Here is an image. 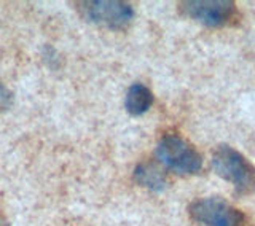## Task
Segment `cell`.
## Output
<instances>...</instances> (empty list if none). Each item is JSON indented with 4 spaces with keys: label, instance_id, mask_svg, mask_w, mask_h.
<instances>
[{
    "label": "cell",
    "instance_id": "1",
    "mask_svg": "<svg viewBox=\"0 0 255 226\" xmlns=\"http://www.w3.org/2000/svg\"><path fill=\"white\" fill-rule=\"evenodd\" d=\"M212 167L219 177L233 185L239 195H251L255 191V167L236 148L230 145L215 147Z\"/></svg>",
    "mask_w": 255,
    "mask_h": 226
},
{
    "label": "cell",
    "instance_id": "2",
    "mask_svg": "<svg viewBox=\"0 0 255 226\" xmlns=\"http://www.w3.org/2000/svg\"><path fill=\"white\" fill-rule=\"evenodd\" d=\"M156 158L163 166L179 174H196L203 167L199 151L179 134H166L158 142Z\"/></svg>",
    "mask_w": 255,
    "mask_h": 226
},
{
    "label": "cell",
    "instance_id": "3",
    "mask_svg": "<svg viewBox=\"0 0 255 226\" xmlns=\"http://www.w3.org/2000/svg\"><path fill=\"white\" fill-rule=\"evenodd\" d=\"M75 6L83 19L114 30L128 27L134 18L132 6L120 0H85Z\"/></svg>",
    "mask_w": 255,
    "mask_h": 226
},
{
    "label": "cell",
    "instance_id": "4",
    "mask_svg": "<svg viewBox=\"0 0 255 226\" xmlns=\"http://www.w3.org/2000/svg\"><path fill=\"white\" fill-rule=\"evenodd\" d=\"M188 214L199 226H244L241 211L222 198H201L190 204Z\"/></svg>",
    "mask_w": 255,
    "mask_h": 226
},
{
    "label": "cell",
    "instance_id": "5",
    "mask_svg": "<svg viewBox=\"0 0 255 226\" xmlns=\"http://www.w3.org/2000/svg\"><path fill=\"white\" fill-rule=\"evenodd\" d=\"M179 10L209 27L225 26L236 16V5L231 0H187L179 3Z\"/></svg>",
    "mask_w": 255,
    "mask_h": 226
},
{
    "label": "cell",
    "instance_id": "6",
    "mask_svg": "<svg viewBox=\"0 0 255 226\" xmlns=\"http://www.w3.org/2000/svg\"><path fill=\"white\" fill-rule=\"evenodd\" d=\"M134 180L137 182L140 187L161 191L166 187V174L153 163H140L134 169Z\"/></svg>",
    "mask_w": 255,
    "mask_h": 226
},
{
    "label": "cell",
    "instance_id": "7",
    "mask_svg": "<svg viewBox=\"0 0 255 226\" xmlns=\"http://www.w3.org/2000/svg\"><path fill=\"white\" fill-rule=\"evenodd\" d=\"M153 104V94L145 85L135 83L128 90L126 99H125V107L128 113H131L134 116L143 115Z\"/></svg>",
    "mask_w": 255,
    "mask_h": 226
},
{
    "label": "cell",
    "instance_id": "8",
    "mask_svg": "<svg viewBox=\"0 0 255 226\" xmlns=\"http://www.w3.org/2000/svg\"><path fill=\"white\" fill-rule=\"evenodd\" d=\"M13 104V93L0 82V112L8 110Z\"/></svg>",
    "mask_w": 255,
    "mask_h": 226
}]
</instances>
